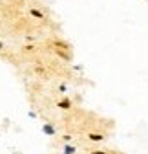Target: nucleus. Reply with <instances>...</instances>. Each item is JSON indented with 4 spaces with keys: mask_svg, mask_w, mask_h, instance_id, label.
<instances>
[{
    "mask_svg": "<svg viewBox=\"0 0 148 154\" xmlns=\"http://www.w3.org/2000/svg\"><path fill=\"white\" fill-rule=\"evenodd\" d=\"M55 53H57L59 57H62L64 61H71V53H70V50H55Z\"/></svg>",
    "mask_w": 148,
    "mask_h": 154,
    "instance_id": "nucleus-1",
    "label": "nucleus"
},
{
    "mask_svg": "<svg viewBox=\"0 0 148 154\" xmlns=\"http://www.w3.org/2000/svg\"><path fill=\"white\" fill-rule=\"evenodd\" d=\"M42 132L46 134V136H55V134H57L55 127H53V125H49V123H46V125L42 127Z\"/></svg>",
    "mask_w": 148,
    "mask_h": 154,
    "instance_id": "nucleus-2",
    "label": "nucleus"
},
{
    "mask_svg": "<svg viewBox=\"0 0 148 154\" xmlns=\"http://www.w3.org/2000/svg\"><path fill=\"white\" fill-rule=\"evenodd\" d=\"M57 105H59V108H64V110H70V108H71V101H70L68 97H64V99L59 101Z\"/></svg>",
    "mask_w": 148,
    "mask_h": 154,
    "instance_id": "nucleus-3",
    "label": "nucleus"
},
{
    "mask_svg": "<svg viewBox=\"0 0 148 154\" xmlns=\"http://www.w3.org/2000/svg\"><path fill=\"white\" fill-rule=\"evenodd\" d=\"M29 13H31V15H33L35 18H40V20L44 18V13H42L40 9H35V8H33V9H29Z\"/></svg>",
    "mask_w": 148,
    "mask_h": 154,
    "instance_id": "nucleus-4",
    "label": "nucleus"
},
{
    "mask_svg": "<svg viewBox=\"0 0 148 154\" xmlns=\"http://www.w3.org/2000/svg\"><path fill=\"white\" fill-rule=\"evenodd\" d=\"M91 141H102L104 140V136H102V134H90V136H88Z\"/></svg>",
    "mask_w": 148,
    "mask_h": 154,
    "instance_id": "nucleus-5",
    "label": "nucleus"
},
{
    "mask_svg": "<svg viewBox=\"0 0 148 154\" xmlns=\"http://www.w3.org/2000/svg\"><path fill=\"white\" fill-rule=\"evenodd\" d=\"M75 152H77V149H75V147H71V145H66L64 150H62V154H75Z\"/></svg>",
    "mask_w": 148,
    "mask_h": 154,
    "instance_id": "nucleus-6",
    "label": "nucleus"
},
{
    "mask_svg": "<svg viewBox=\"0 0 148 154\" xmlns=\"http://www.w3.org/2000/svg\"><path fill=\"white\" fill-rule=\"evenodd\" d=\"M24 41H26V42H33V41H35V37H33V35H28Z\"/></svg>",
    "mask_w": 148,
    "mask_h": 154,
    "instance_id": "nucleus-7",
    "label": "nucleus"
},
{
    "mask_svg": "<svg viewBox=\"0 0 148 154\" xmlns=\"http://www.w3.org/2000/svg\"><path fill=\"white\" fill-rule=\"evenodd\" d=\"M90 154H108V152H104V150H91Z\"/></svg>",
    "mask_w": 148,
    "mask_h": 154,
    "instance_id": "nucleus-8",
    "label": "nucleus"
},
{
    "mask_svg": "<svg viewBox=\"0 0 148 154\" xmlns=\"http://www.w3.org/2000/svg\"><path fill=\"white\" fill-rule=\"evenodd\" d=\"M4 50V44H2V41H0V51H2Z\"/></svg>",
    "mask_w": 148,
    "mask_h": 154,
    "instance_id": "nucleus-9",
    "label": "nucleus"
}]
</instances>
